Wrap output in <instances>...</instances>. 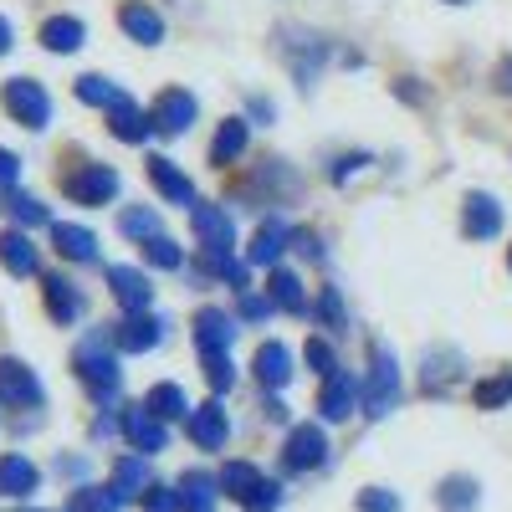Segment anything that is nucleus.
I'll return each instance as SVG.
<instances>
[{
  "label": "nucleus",
  "mask_w": 512,
  "mask_h": 512,
  "mask_svg": "<svg viewBox=\"0 0 512 512\" xmlns=\"http://www.w3.org/2000/svg\"><path fill=\"white\" fill-rule=\"evenodd\" d=\"M72 364H77V374H82V384L98 395V400H113L118 395V379H123V369H118V354H113V344H103V333H88L77 344V354H72Z\"/></svg>",
  "instance_id": "obj_1"
},
{
  "label": "nucleus",
  "mask_w": 512,
  "mask_h": 512,
  "mask_svg": "<svg viewBox=\"0 0 512 512\" xmlns=\"http://www.w3.org/2000/svg\"><path fill=\"white\" fill-rule=\"evenodd\" d=\"M0 103H6V113L21 118L26 128H47L52 123V98H47V88H41L36 77H11L6 93H0Z\"/></svg>",
  "instance_id": "obj_2"
},
{
  "label": "nucleus",
  "mask_w": 512,
  "mask_h": 512,
  "mask_svg": "<svg viewBox=\"0 0 512 512\" xmlns=\"http://www.w3.org/2000/svg\"><path fill=\"white\" fill-rule=\"evenodd\" d=\"M395 400H400V369H395V354H374V374H369V384H364V415H374V420H384L395 410Z\"/></svg>",
  "instance_id": "obj_3"
},
{
  "label": "nucleus",
  "mask_w": 512,
  "mask_h": 512,
  "mask_svg": "<svg viewBox=\"0 0 512 512\" xmlns=\"http://www.w3.org/2000/svg\"><path fill=\"white\" fill-rule=\"evenodd\" d=\"M62 195L77 200V205H103V200L118 195V175L108 164H82V169H72V175L62 180Z\"/></svg>",
  "instance_id": "obj_4"
},
{
  "label": "nucleus",
  "mask_w": 512,
  "mask_h": 512,
  "mask_svg": "<svg viewBox=\"0 0 512 512\" xmlns=\"http://www.w3.org/2000/svg\"><path fill=\"white\" fill-rule=\"evenodd\" d=\"M47 400V390H41V379L31 364L21 359H0V405H16V410H31Z\"/></svg>",
  "instance_id": "obj_5"
},
{
  "label": "nucleus",
  "mask_w": 512,
  "mask_h": 512,
  "mask_svg": "<svg viewBox=\"0 0 512 512\" xmlns=\"http://www.w3.org/2000/svg\"><path fill=\"white\" fill-rule=\"evenodd\" d=\"M282 461H287V472H313V466L328 461V436L318 431V425H292L287 446H282Z\"/></svg>",
  "instance_id": "obj_6"
},
{
  "label": "nucleus",
  "mask_w": 512,
  "mask_h": 512,
  "mask_svg": "<svg viewBox=\"0 0 512 512\" xmlns=\"http://www.w3.org/2000/svg\"><path fill=\"white\" fill-rule=\"evenodd\" d=\"M149 118H154V134H185V128L195 123V98L185 88H164L154 98Z\"/></svg>",
  "instance_id": "obj_7"
},
{
  "label": "nucleus",
  "mask_w": 512,
  "mask_h": 512,
  "mask_svg": "<svg viewBox=\"0 0 512 512\" xmlns=\"http://www.w3.org/2000/svg\"><path fill=\"white\" fill-rule=\"evenodd\" d=\"M159 338H164V323L149 313H134L113 328V349L118 354H149V349H159Z\"/></svg>",
  "instance_id": "obj_8"
},
{
  "label": "nucleus",
  "mask_w": 512,
  "mask_h": 512,
  "mask_svg": "<svg viewBox=\"0 0 512 512\" xmlns=\"http://www.w3.org/2000/svg\"><path fill=\"white\" fill-rule=\"evenodd\" d=\"M461 231L472 236V241H492V236L502 231V205H497L487 190L466 195V210H461Z\"/></svg>",
  "instance_id": "obj_9"
},
{
  "label": "nucleus",
  "mask_w": 512,
  "mask_h": 512,
  "mask_svg": "<svg viewBox=\"0 0 512 512\" xmlns=\"http://www.w3.org/2000/svg\"><path fill=\"white\" fill-rule=\"evenodd\" d=\"M190 226H195V236H200L205 251H231V241H236L231 216H226L221 205H190Z\"/></svg>",
  "instance_id": "obj_10"
},
{
  "label": "nucleus",
  "mask_w": 512,
  "mask_h": 512,
  "mask_svg": "<svg viewBox=\"0 0 512 512\" xmlns=\"http://www.w3.org/2000/svg\"><path fill=\"white\" fill-rule=\"evenodd\" d=\"M123 436H128V446L134 451H144V456H154V451H164V441H169V431H164V420L154 415V410H123Z\"/></svg>",
  "instance_id": "obj_11"
},
{
  "label": "nucleus",
  "mask_w": 512,
  "mask_h": 512,
  "mask_svg": "<svg viewBox=\"0 0 512 512\" xmlns=\"http://www.w3.org/2000/svg\"><path fill=\"white\" fill-rule=\"evenodd\" d=\"M108 287H113V297L123 303L128 318L144 313V308H149V297H154V287H149V277H144L139 267H108Z\"/></svg>",
  "instance_id": "obj_12"
},
{
  "label": "nucleus",
  "mask_w": 512,
  "mask_h": 512,
  "mask_svg": "<svg viewBox=\"0 0 512 512\" xmlns=\"http://www.w3.org/2000/svg\"><path fill=\"white\" fill-rule=\"evenodd\" d=\"M359 400H364V395H359V384H354L344 369H338L333 379H323V390H318V410H323V420H349Z\"/></svg>",
  "instance_id": "obj_13"
},
{
  "label": "nucleus",
  "mask_w": 512,
  "mask_h": 512,
  "mask_svg": "<svg viewBox=\"0 0 512 512\" xmlns=\"http://www.w3.org/2000/svg\"><path fill=\"white\" fill-rule=\"evenodd\" d=\"M231 338H236V323H231L221 308H200V313H195V344H200L205 359H210V354H226Z\"/></svg>",
  "instance_id": "obj_14"
},
{
  "label": "nucleus",
  "mask_w": 512,
  "mask_h": 512,
  "mask_svg": "<svg viewBox=\"0 0 512 512\" xmlns=\"http://www.w3.org/2000/svg\"><path fill=\"white\" fill-rule=\"evenodd\" d=\"M226 436H231V420H226L221 405H200V410L190 415V441H195L200 451H221Z\"/></svg>",
  "instance_id": "obj_15"
},
{
  "label": "nucleus",
  "mask_w": 512,
  "mask_h": 512,
  "mask_svg": "<svg viewBox=\"0 0 512 512\" xmlns=\"http://www.w3.org/2000/svg\"><path fill=\"white\" fill-rule=\"evenodd\" d=\"M0 267H6L11 277H36L41 272V256H36L26 231H6V236H0Z\"/></svg>",
  "instance_id": "obj_16"
},
{
  "label": "nucleus",
  "mask_w": 512,
  "mask_h": 512,
  "mask_svg": "<svg viewBox=\"0 0 512 512\" xmlns=\"http://www.w3.org/2000/svg\"><path fill=\"white\" fill-rule=\"evenodd\" d=\"M118 26L134 36V41H144V47L164 41V21H159V11L144 6V0H123V6H118Z\"/></svg>",
  "instance_id": "obj_17"
},
{
  "label": "nucleus",
  "mask_w": 512,
  "mask_h": 512,
  "mask_svg": "<svg viewBox=\"0 0 512 512\" xmlns=\"http://www.w3.org/2000/svg\"><path fill=\"white\" fill-rule=\"evenodd\" d=\"M262 487H267L262 466H251V461H226V472H221V497H231V502H251Z\"/></svg>",
  "instance_id": "obj_18"
},
{
  "label": "nucleus",
  "mask_w": 512,
  "mask_h": 512,
  "mask_svg": "<svg viewBox=\"0 0 512 512\" xmlns=\"http://www.w3.org/2000/svg\"><path fill=\"white\" fill-rule=\"evenodd\" d=\"M149 180H154V190H159L169 205H190V200H195L190 180L175 169V159H164V154H154V159H149Z\"/></svg>",
  "instance_id": "obj_19"
},
{
  "label": "nucleus",
  "mask_w": 512,
  "mask_h": 512,
  "mask_svg": "<svg viewBox=\"0 0 512 512\" xmlns=\"http://www.w3.org/2000/svg\"><path fill=\"white\" fill-rule=\"evenodd\" d=\"M108 128H113V139H123V144H144V139L154 134V118H149L134 98H128L123 108L108 113Z\"/></svg>",
  "instance_id": "obj_20"
},
{
  "label": "nucleus",
  "mask_w": 512,
  "mask_h": 512,
  "mask_svg": "<svg viewBox=\"0 0 512 512\" xmlns=\"http://www.w3.org/2000/svg\"><path fill=\"white\" fill-rule=\"evenodd\" d=\"M41 482V472L16 451V456H0V497H31Z\"/></svg>",
  "instance_id": "obj_21"
},
{
  "label": "nucleus",
  "mask_w": 512,
  "mask_h": 512,
  "mask_svg": "<svg viewBox=\"0 0 512 512\" xmlns=\"http://www.w3.org/2000/svg\"><path fill=\"white\" fill-rule=\"evenodd\" d=\"M52 241L67 262H93L98 256V236L88 226H67V221H52Z\"/></svg>",
  "instance_id": "obj_22"
},
{
  "label": "nucleus",
  "mask_w": 512,
  "mask_h": 512,
  "mask_svg": "<svg viewBox=\"0 0 512 512\" xmlns=\"http://www.w3.org/2000/svg\"><path fill=\"white\" fill-rule=\"evenodd\" d=\"M47 313H52L57 323H77V318H82V292H77V282H67L62 272L47 277Z\"/></svg>",
  "instance_id": "obj_23"
},
{
  "label": "nucleus",
  "mask_w": 512,
  "mask_h": 512,
  "mask_svg": "<svg viewBox=\"0 0 512 512\" xmlns=\"http://www.w3.org/2000/svg\"><path fill=\"white\" fill-rule=\"evenodd\" d=\"M175 492H180V507H185V512H210V507H216V497H221V477L185 472Z\"/></svg>",
  "instance_id": "obj_24"
},
{
  "label": "nucleus",
  "mask_w": 512,
  "mask_h": 512,
  "mask_svg": "<svg viewBox=\"0 0 512 512\" xmlns=\"http://www.w3.org/2000/svg\"><path fill=\"white\" fill-rule=\"evenodd\" d=\"M256 379L267 384V390H282V384L292 379V354H287V344H262L256 349Z\"/></svg>",
  "instance_id": "obj_25"
},
{
  "label": "nucleus",
  "mask_w": 512,
  "mask_h": 512,
  "mask_svg": "<svg viewBox=\"0 0 512 512\" xmlns=\"http://www.w3.org/2000/svg\"><path fill=\"white\" fill-rule=\"evenodd\" d=\"M82 36H88V26H82L77 16H52L47 26H41V47L57 52V57H67V52L82 47Z\"/></svg>",
  "instance_id": "obj_26"
},
{
  "label": "nucleus",
  "mask_w": 512,
  "mask_h": 512,
  "mask_svg": "<svg viewBox=\"0 0 512 512\" xmlns=\"http://www.w3.org/2000/svg\"><path fill=\"white\" fill-rule=\"evenodd\" d=\"M113 487H118V497L128 502V497H144L154 482H149V466H144V456H118L113 461Z\"/></svg>",
  "instance_id": "obj_27"
},
{
  "label": "nucleus",
  "mask_w": 512,
  "mask_h": 512,
  "mask_svg": "<svg viewBox=\"0 0 512 512\" xmlns=\"http://www.w3.org/2000/svg\"><path fill=\"white\" fill-rule=\"evenodd\" d=\"M287 241H292L287 226H282V221H267L262 231H256V241H251V251H246V262H251V267H272Z\"/></svg>",
  "instance_id": "obj_28"
},
{
  "label": "nucleus",
  "mask_w": 512,
  "mask_h": 512,
  "mask_svg": "<svg viewBox=\"0 0 512 512\" xmlns=\"http://www.w3.org/2000/svg\"><path fill=\"white\" fill-rule=\"evenodd\" d=\"M144 410H154L159 420H185V415H195L180 384H154V390L144 395Z\"/></svg>",
  "instance_id": "obj_29"
},
{
  "label": "nucleus",
  "mask_w": 512,
  "mask_h": 512,
  "mask_svg": "<svg viewBox=\"0 0 512 512\" xmlns=\"http://www.w3.org/2000/svg\"><path fill=\"white\" fill-rule=\"evenodd\" d=\"M77 98H82V103H93V108H108V113L128 103V93L113 88L108 77H77Z\"/></svg>",
  "instance_id": "obj_30"
},
{
  "label": "nucleus",
  "mask_w": 512,
  "mask_h": 512,
  "mask_svg": "<svg viewBox=\"0 0 512 512\" xmlns=\"http://www.w3.org/2000/svg\"><path fill=\"white\" fill-rule=\"evenodd\" d=\"M241 149H246V118H226L221 134H216V144H210V159L231 164V159H241Z\"/></svg>",
  "instance_id": "obj_31"
},
{
  "label": "nucleus",
  "mask_w": 512,
  "mask_h": 512,
  "mask_svg": "<svg viewBox=\"0 0 512 512\" xmlns=\"http://www.w3.org/2000/svg\"><path fill=\"white\" fill-rule=\"evenodd\" d=\"M436 502H441V512H472L477 507V482L472 477H446Z\"/></svg>",
  "instance_id": "obj_32"
},
{
  "label": "nucleus",
  "mask_w": 512,
  "mask_h": 512,
  "mask_svg": "<svg viewBox=\"0 0 512 512\" xmlns=\"http://www.w3.org/2000/svg\"><path fill=\"white\" fill-rule=\"evenodd\" d=\"M272 303L297 313V318H308V297H303V282H297L292 272H272Z\"/></svg>",
  "instance_id": "obj_33"
},
{
  "label": "nucleus",
  "mask_w": 512,
  "mask_h": 512,
  "mask_svg": "<svg viewBox=\"0 0 512 512\" xmlns=\"http://www.w3.org/2000/svg\"><path fill=\"white\" fill-rule=\"evenodd\" d=\"M456 364L461 354L456 349H441V354H425V390H451V379H456Z\"/></svg>",
  "instance_id": "obj_34"
},
{
  "label": "nucleus",
  "mask_w": 512,
  "mask_h": 512,
  "mask_svg": "<svg viewBox=\"0 0 512 512\" xmlns=\"http://www.w3.org/2000/svg\"><path fill=\"white\" fill-rule=\"evenodd\" d=\"M72 512H123V497H118V487H77Z\"/></svg>",
  "instance_id": "obj_35"
},
{
  "label": "nucleus",
  "mask_w": 512,
  "mask_h": 512,
  "mask_svg": "<svg viewBox=\"0 0 512 512\" xmlns=\"http://www.w3.org/2000/svg\"><path fill=\"white\" fill-rule=\"evenodd\" d=\"M6 216L26 231V226H47V205H41V200H31V195H6Z\"/></svg>",
  "instance_id": "obj_36"
},
{
  "label": "nucleus",
  "mask_w": 512,
  "mask_h": 512,
  "mask_svg": "<svg viewBox=\"0 0 512 512\" xmlns=\"http://www.w3.org/2000/svg\"><path fill=\"white\" fill-rule=\"evenodd\" d=\"M472 400H477L482 410H497V405H507V400H512V369H507V374H492V379H482L477 390H472Z\"/></svg>",
  "instance_id": "obj_37"
},
{
  "label": "nucleus",
  "mask_w": 512,
  "mask_h": 512,
  "mask_svg": "<svg viewBox=\"0 0 512 512\" xmlns=\"http://www.w3.org/2000/svg\"><path fill=\"white\" fill-rule=\"evenodd\" d=\"M118 231L134 236V241H154V236H159V216H154V210H123Z\"/></svg>",
  "instance_id": "obj_38"
},
{
  "label": "nucleus",
  "mask_w": 512,
  "mask_h": 512,
  "mask_svg": "<svg viewBox=\"0 0 512 512\" xmlns=\"http://www.w3.org/2000/svg\"><path fill=\"white\" fill-rule=\"evenodd\" d=\"M144 256H149L154 267H164V272H180V267H185V251L169 241V236H154V241L144 246Z\"/></svg>",
  "instance_id": "obj_39"
},
{
  "label": "nucleus",
  "mask_w": 512,
  "mask_h": 512,
  "mask_svg": "<svg viewBox=\"0 0 512 512\" xmlns=\"http://www.w3.org/2000/svg\"><path fill=\"white\" fill-rule=\"evenodd\" d=\"M205 379H210V390H216V395H226L231 384H236V364H231V354H210V359H205Z\"/></svg>",
  "instance_id": "obj_40"
},
{
  "label": "nucleus",
  "mask_w": 512,
  "mask_h": 512,
  "mask_svg": "<svg viewBox=\"0 0 512 512\" xmlns=\"http://www.w3.org/2000/svg\"><path fill=\"white\" fill-rule=\"evenodd\" d=\"M359 512H400V497L384 487H364L359 492Z\"/></svg>",
  "instance_id": "obj_41"
},
{
  "label": "nucleus",
  "mask_w": 512,
  "mask_h": 512,
  "mask_svg": "<svg viewBox=\"0 0 512 512\" xmlns=\"http://www.w3.org/2000/svg\"><path fill=\"white\" fill-rule=\"evenodd\" d=\"M308 364H313V374H323V379L338 374V359H333V349L323 344V338H308Z\"/></svg>",
  "instance_id": "obj_42"
},
{
  "label": "nucleus",
  "mask_w": 512,
  "mask_h": 512,
  "mask_svg": "<svg viewBox=\"0 0 512 512\" xmlns=\"http://www.w3.org/2000/svg\"><path fill=\"white\" fill-rule=\"evenodd\" d=\"M139 502H144V512H180V492L175 487H149Z\"/></svg>",
  "instance_id": "obj_43"
},
{
  "label": "nucleus",
  "mask_w": 512,
  "mask_h": 512,
  "mask_svg": "<svg viewBox=\"0 0 512 512\" xmlns=\"http://www.w3.org/2000/svg\"><path fill=\"white\" fill-rule=\"evenodd\" d=\"M277 313V303L272 297H256V292H241V318H251V323H262V318H272Z\"/></svg>",
  "instance_id": "obj_44"
},
{
  "label": "nucleus",
  "mask_w": 512,
  "mask_h": 512,
  "mask_svg": "<svg viewBox=\"0 0 512 512\" xmlns=\"http://www.w3.org/2000/svg\"><path fill=\"white\" fill-rule=\"evenodd\" d=\"M277 502H282V487H277V482H267L262 492H256V497L246 502V512H277Z\"/></svg>",
  "instance_id": "obj_45"
},
{
  "label": "nucleus",
  "mask_w": 512,
  "mask_h": 512,
  "mask_svg": "<svg viewBox=\"0 0 512 512\" xmlns=\"http://www.w3.org/2000/svg\"><path fill=\"white\" fill-rule=\"evenodd\" d=\"M16 175H21V159H16L11 149H0V190H6V195H11Z\"/></svg>",
  "instance_id": "obj_46"
},
{
  "label": "nucleus",
  "mask_w": 512,
  "mask_h": 512,
  "mask_svg": "<svg viewBox=\"0 0 512 512\" xmlns=\"http://www.w3.org/2000/svg\"><path fill=\"white\" fill-rule=\"evenodd\" d=\"M292 246L303 251L308 262H323V241H318V236H308V231H297V236H292Z\"/></svg>",
  "instance_id": "obj_47"
},
{
  "label": "nucleus",
  "mask_w": 512,
  "mask_h": 512,
  "mask_svg": "<svg viewBox=\"0 0 512 512\" xmlns=\"http://www.w3.org/2000/svg\"><path fill=\"white\" fill-rule=\"evenodd\" d=\"M323 318H344V303H338V287L323 292Z\"/></svg>",
  "instance_id": "obj_48"
},
{
  "label": "nucleus",
  "mask_w": 512,
  "mask_h": 512,
  "mask_svg": "<svg viewBox=\"0 0 512 512\" xmlns=\"http://www.w3.org/2000/svg\"><path fill=\"white\" fill-rule=\"evenodd\" d=\"M359 164H364V154H354V159H338V169H333V175H338V180H349Z\"/></svg>",
  "instance_id": "obj_49"
},
{
  "label": "nucleus",
  "mask_w": 512,
  "mask_h": 512,
  "mask_svg": "<svg viewBox=\"0 0 512 512\" xmlns=\"http://www.w3.org/2000/svg\"><path fill=\"white\" fill-rule=\"evenodd\" d=\"M497 88H502V93H512V57L497 67Z\"/></svg>",
  "instance_id": "obj_50"
},
{
  "label": "nucleus",
  "mask_w": 512,
  "mask_h": 512,
  "mask_svg": "<svg viewBox=\"0 0 512 512\" xmlns=\"http://www.w3.org/2000/svg\"><path fill=\"white\" fill-rule=\"evenodd\" d=\"M6 52H11V21L0 16V57H6Z\"/></svg>",
  "instance_id": "obj_51"
},
{
  "label": "nucleus",
  "mask_w": 512,
  "mask_h": 512,
  "mask_svg": "<svg viewBox=\"0 0 512 512\" xmlns=\"http://www.w3.org/2000/svg\"><path fill=\"white\" fill-rule=\"evenodd\" d=\"M267 420H287V405L282 400H267Z\"/></svg>",
  "instance_id": "obj_52"
},
{
  "label": "nucleus",
  "mask_w": 512,
  "mask_h": 512,
  "mask_svg": "<svg viewBox=\"0 0 512 512\" xmlns=\"http://www.w3.org/2000/svg\"><path fill=\"white\" fill-rule=\"evenodd\" d=\"M446 6H466V0H446Z\"/></svg>",
  "instance_id": "obj_53"
},
{
  "label": "nucleus",
  "mask_w": 512,
  "mask_h": 512,
  "mask_svg": "<svg viewBox=\"0 0 512 512\" xmlns=\"http://www.w3.org/2000/svg\"><path fill=\"white\" fill-rule=\"evenodd\" d=\"M507 267H512V251H507Z\"/></svg>",
  "instance_id": "obj_54"
},
{
  "label": "nucleus",
  "mask_w": 512,
  "mask_h": 512,
  "mask_svg": "<svg viewBox=\"0 0 512 512\" xmlns=\"http://www.w3.org/2000/svg\"><path fill=\"white\" fill-rule=\"evenodd\" d=\"M31 512H36V507H31Z\"/></svg>",
  "instance_id": "obj_55"
}]
</instances>
